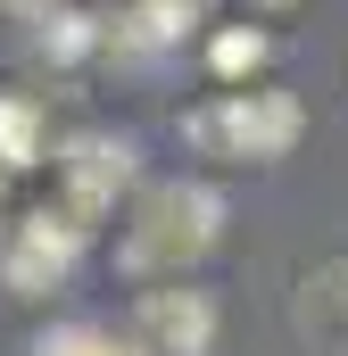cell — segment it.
I'll return each mask as SVG.
<instances>
[{
	"label": "cell",
	"mask_w": 348,
	"mask_h": 356,
	"mask_svg": "<svg viewBox=\"0 0 348 356\" xmlns=\"http://www.w3.org/2000/svg\"><path fill=\"white\" fill-rule=\"evenodd\" d=\"M8 8H17L25 25H50V17H58V0H8Z\"/></svg>",
	"instance_id": "11"
},
{
	"label": "cell",
	"mask_w": 348,
	"mask_h": 356,
	"mask_svg": "<svg viewBox=\"0 0 348 356\" xmlns=\"http://www.w3.org/2000/svg\"><path fill=\"white\" fill-rule=\"evenodd\" d=\"M33 356H141L133 340H108V332H91V323H75V332H50Z\"/></svg>",
	"instance_id": "9"
},
{
	"label": "cell",
	"mask_w": 348,
	"mask_h": 356,
	"mask_svg": "<svg viewBox=\"0 0 348 356\" xmlns=\"http://www.w3.org/2000/svg\"><path fill=\"white\" fill-rule=\"evenodd\" d=\"M84 232L91 224H75L67 207H33L25 224H17V241H8V290L17 298H50L67 273H75V257H84Z\"/></svg>",
	"instance_id": "3"
},
{
	"label": "cell",
	"mask_w": 348,
	"mask_h": 356,
	"mask_svg": "<svg viewBox=\"0 0 348 356\" xmlns=\"http://www.w3.org/2000/svg\"><path fill=\"white\" fill-rule=\"evenodd\" d=\"M265 50H274L265 33H216V50H207V58H216V75H258Z\"/></svg>",
	"instance_id": "10"
},
{
	"label": "cell",
	"mask_w": 348,
	"mask_h": 356,
	"mask_svg": "<svg viewBox=\"0 0 348 356\" xmlns=\"http://www.w3.org/2000/svg\"><path fill=\"white\" fill-rule=\"evenodd\" d=\"M58 182H67V216L91 224V216L133 182V141H116V133H75V141L58 149Z\"/></svg>",
	"instance_id": "4"
},
{
	"label": "cell",
	"mask_w": 348,
	"mask_h": 356,
	"mask_svg": "<svg viewBox=\"0 0 348 356\" xmlns=\"http://www.w3.org/2000/svg\"><path fill=\"white\" fill-rule=\"evenodd\" d=\"M224 232V199L207 182H150L125 241H116V266L133 282H182V266H199Z\"/></svg>",
	"instance_id": "1"
},
{
	"label": "cell",
	"mask_w": 348,
	"mask_h": 356,
	"mask_svg": "<svg viewBox=\"0 0 348 356\" xmlns=\"http://www.w3.org/2000/svg\"><path fill=\"white\" fill-rule=\"evenodd\" d=\"M182 133L207 141V149H224V158H290L299 133H307V108H299L290 91H224V99L199 108Z\"/></svg>",
	"instance_id": "2"
},
{
	"label": "cell",
	"mask_w": 348,
	"mask_h": 356,
	"mask_svg": "<svg viewBox=\"0 0 348 356\" xmlns=\"http://www.w3.org/2000/svg\"><path fill=\"white\" fill-rule=\"evenodd\" d=\"M299 332L307 340H348V257L307 266V282H299Z\"/></svg>",
	"instance_id": "6"
},
{
	"label": "cell",
	"mask_w": 348,
	"mask_h": 356,
	"mask_svg": "<svg viewBox=\"0 0 348 356\" xmlns=\"http://www.w3.org/2000/svg\"><path fill=\"white\" fill-rule=\"evenodd\" d=\"M91 42H100V25H91L84 8H58V17L42 25V50H50V58H84Z\"/></svg>",
	"instance_id": "8"
},
{
	"label": "cell",
	"mask_w": 348,
	"mask_h": 356,
	"mask_svg": "<svg viewBox=\"0 0 348 356\" xmlns=\"http://www.w3.org/2000/svg\"><path fill=\"white\" fill-rule=\"evenodd\" d=\"M216 298L207 290H150L141 298V340L158 356H207L216 348Z\"/></svg>",
	"instance_id": "5"
},
{
	"label": "cell",
	"mask_w": 348,
	"mask_h": 356,
	"mask_svg": "<svg viewBox=\"0 0 348 356\" xmlns=\"http://www.w3.org/2000/svg\"><path fill=\"white\" fill-rule=\"evenodd\" d=\"M50 141H42V116L33 99H0V166H42Z\"/></svg>",
	"instance_id": "7"
}]
</instances>
